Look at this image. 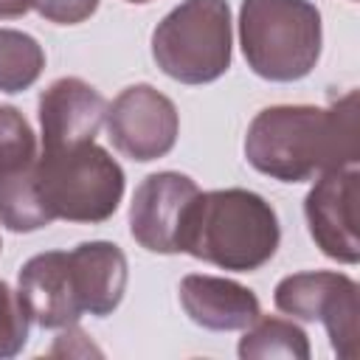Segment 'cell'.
Returning <instances> with one entry per match:
<instances>
[{
  "mask_svg": "<svg viewBox=\"0 0 360 360\" xmlns=\"http://www.w3.org/2000/svg\"><path fill=\"white\" fill-rule=\"evenodd\" d=\"M248 163L273 180L304 183L360 160L357 90L329 107L273 104L253 115L245 135Z\"/></svg>",
  "mask_w": 360,
  "mask_h": 360,
  "instance_id": "cell-1",
  "label": "cell"
},
{
  "mask_svg": "<svg viewBox=\"0 0 360 360\" xmlns=\"http://www.w3.org/2000/svg\"><path fill=\"white\" fill-rule=\"evenodd\" d=\"M281 242L276 208L248 188L200 191L188 208L180 253L219 270L253 273L264 267Z\"/></svg>",
  "mask_w": 360,
  "mask_h": 360,
  "instance_id": "cell-2",
  "label": "cell"
},
{
  "mask_svg": "<svg viewBox=\"0 0 360 360\" xmlns=\"http://www.w3.org/2000/svg\"><path fill=\"white\" fill-rule=\"evenodd\" d=\"M321 11L309 0H242L239 45L248 68L267 82H298L321 59Z\"/></svg>",
  "mask_w": 360,
  "mask_h": 360,
  "instance_id": "cell-3",
  "label": "cell"
},
{
  "mask_svg": "<svg viewBox=\"0 0 360 360\" xmlns=\"http://www.w3.org/2000/svg\"><path fill=\"white\" fill-rule=\"evenodd\" d=\"M37 194L51 219L107 222L124 197V169L96 141L42 149L37 158Z\"/></svg>",
  "mask_w": 360,
  "mask_h": 360,
  "instance_id": "cell-4",
  "label": "cell"
},
{
  "mask_svg": "<svg viewBox=\"0 0 360 360\" xmlns=\"http://www.w3.org/2000/svg\"><path fill=\"white\" fill-rule=\"evenodd\" d=\"M228 0H183L152 31V59L180 84H208L231 68Z\"/></svg>",
  "mask_w": 360,
  "mask_h": 360,
  "instance_id": "cell-5",
  "label": "cell"
},
{
  "mask_svg": "<svg viewBox=\"0 0 360 360\" xmlns=\"http://www.w3.org/2000/svg\"><path fill=\"white\" fill-rule=\"evenodd\" d=\"M278 312L298 321H321L332 352L352 360L357 354V281L335 270H304L284 276L273 290Z\"/></svg>",
  "mask_w": 360,
  "mask_h": 360,
  "instance_id": "cell-6",
  "label": "cell"
},
{
  "mask_svg": "<svg viewBox=\"0 0 360 360\" xmlns=\"http://www.w3.org/2000/svg\"><path fill=\"white\" fill-rule=\"evenodd\" d=\"M37 138L25 115L0 107V225L14 233L48 228L53 219L37 194Z\"/></svg>",
  "mask_w": 360,
  "mask_h": 360,
  "instance_id": "cell-7",
  "label": "cell"
},
{
  "mask_svg": "<svg viewBox=\"0 0 360 360\" xmlns=\"http://www.w3.org/2000/svg\"><path fill=\"white\" fill-rule=\"evenodd\" d=\"M104 124L112 146L124 158L149 163L174 149L180 112L174 101L152 84H129L107 104Z\"/></svg>",
  "mask_w": 360,
  "mask_h": 360,
  "instance_id": "cell-8",
  "label": "cell"
},
{
  "mask_svg": "<svg viewBox=\"0 0 360 360\" xmlns=\"http://www.w3.org/2000/svg\"><path fill=\"white\" fill-rule=\"evenodd\" d=\"M357 197H360V172L357 163H352L318 174L315 186L304 200V214L312 242L321 248L323 256L340 264L360 262Z\"/></svg>",
  "mask_w": 360,
  "mask_h": 360,
  "instance_id": "cell-9",
  "label": "cell"
},
{
  "mask_svg": "<svg viewBox=\"0 0 360 360\" xmlns=\"http://www.w3.org/2000/svg\"><path fill=\"white\" fill-rule=\"evenodd\" d=\"M197 183L180 172H155L143 177L129 202V233L149 253H180V236Z\"/></svg>",
  "mask_w": 360,
  "mask_h": 360,
  "instance_id": "cell-10",
  "label": "cell"
},
{
  "mask_svg": "<svg viewBox=\"0 0 360 360\" xmlns=\"http://www.w3.org/2000/svg\"><path fill=\"white\" fill-rule=\"evenodd\" d=\"M107 118V98L79 76L51 82L39 96V135L42 149L76 146L96 141Z\"/></svg>",
  "mask_w": 360,
  "mask_h": 360,
  "instance_id": "cell-11",
  "label": "cell"
},
{
  "mask_svg": "<svg viewBox=\"0 0 360 360\" xmlns=\"http://www.w3.org/2000/svg\"><path fill=\"white\" fill-rule=\"evenodd\" d=\"M17 298L22 312L39 329H65L84 315L68 267V250H45L31 256L17 276Z\"/></svg>",
  "mask_w": 360,
  "mask_h": 360,
  "instance_id": "cell-12",
  "label": "cell"
},
{
  "mask_svg": "<svg viewBox=\"0 0 360 360\" xmlns=\"http://www.w3.org/2000/svg\"><path fill=\"white\" fill-rule=\"evenodd\" d=\"M76 301L84 315L107 318L118 309L127 290V256L115 242L93 239L68 250Z\"/></svg>",
  "mask_w": 360,
  "mask_h": 360,
  "instance_id": "cell-13",
  "label": "cell"
},
{
  "mask_svg": "<svg viewBox=\"0 0 360 360\" xmlns=\"http://www.w3.org/2000/svg\"><path fill=\"white\" fill-rule=\"evenodd\" d=\"M180 307L191 323L208 332H236L262 315L253 290L233 278L188 273L180 281Z\"/></svg>",
  "mask_w": 360,
  "mask_h": 360,
  "instance_id": "cell-14",
  "label": "cell"
},
{
  "mask_svg": "<svg viewBox=\"0 0 360 360\" xmlns=\"http://www.w3.org/2000/svg\"><path fill=\"white\" fill-rule=\"evenodd\" d=\"M236 354L242 360H253V357L307 360L309 357V338L298 323H292L287 318L259 315L250 326H245V335L239 338Z\"/></svg>",
  "mask_w": 360,
  "mask_h": 360,
  "instance_id": "cell-15",
  "label": "cell"
},
{
  "mask_svg": "<svg viewBox=\"0 0 360 360\" xmlns=\"http://www.w3.org/2000/svg\"><path fill=\"white\" fill-rule=\"evenodd\" d=\"M45 68L42 45L17 28H0V90L22 93L28 90Z\"/></svg>",
  "mask_w": 360,
  "mask_h": 360,
  "instance_id": "cell-16",
  "label": "cell"
},
{
  "mask_svg": "<svg viewBox=\"0 0 360 360\" xmlns=\"http://www.w3.org/2000/svg\"><path fill=\"white\" fill-rule=\"evenodd\" d=\"M28 323L31 321L20 307L17 290H11L8 281L0 278V360L22 352L28 340Z\"/></svg>",
  "mask_w": 360,
  "mask_h": 360,
  "instance_id": "cell-17",
  "label": "cell"
},
{
  "mask_svg": "<svg viewBox=\"0 0 360 360\" xmlns=\"http://www.w3.org/2000/svg\"><path fill=\"white\" fill-rule=\"evenodd\" d=\"M39 17L56 25H76L96 14L98 0H34Z\"/></svg>",
  "mask_w": 360,
  "mask_h": 360,
  "instance_id": "cell-18",
  "label": "cell"
},
{
  "mask_svg": "<svg viewBox=\"0 0 360 360\" xmlns=\"http://www.w3.org/2000/svg\"><path fill=\"white\" fill-rule=\"evenodd\" d=\"M34 8V0H0V20L22 17Z\"/></svg>",
  "mask_w": 360,
  "mask_h": 360,
  "instance_id": "cell-19",
  "label": "cell"
},
{
  "mask_svg": "<svg viewBox=\"0 0 360 360\" xmlns=\"http://www.w3.org/2000/svg\"><path fill=\"white\" fill-rule=\"evenodd\" d=\"M127 3H149V0H127Z\"/></svg>",
  "mask_w": 360,
  "mask_h": 360,
  "instance_id": "cell-20",
  "label": "cell"
},
{
  "mask_svg": "<svg viewBox=\"0 0 360 360\" xmlns=\"http://www.w3.org/2000/svg\"><path fill=\"white\" fill-rule=\"evenodd\" d=\"M0 250H3V242H0Z\"/></svg>",
  "mask_w": 360,
  "mask_h": 360,
  "instance_id": "cell-21",
  "label": "cell"
}]
</instances>
